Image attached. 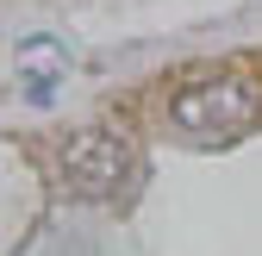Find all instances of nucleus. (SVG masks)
I'll return each mask as SVG.
<instances>
[{"label": "nucleus", "instance_id": "nucleus-1", "mask_svg": "<svg viewBox=\"0 0 262 256\" xmlns=\"http://www.w3.org/2000/svg\"><path fill=\"white\" fill-rule=\"evenodd\" d=\"M262 113V94L244 81V75H206V81H187L175 100H169V119L181 125L187 138H237L250 132Z\"/></svg>", "mask_w": 262, "mask_h": 256}, {"label": "nucleus", "instance_id": "nucleus-2", "mask_svg": "<svg viewBox=\"0 0 262 256\" xmlns=\"http://www.w3.org/2000/svg\"><path fill=\"white\" fill-rule=\"evenodd\" d=\"M125 169H131V156H125V144H119L113 132H75L69 150H62V181H69L81 200L119 194Z\"/></svg>", "mask_w": 262, "mask_h": 256}]
</instances>
